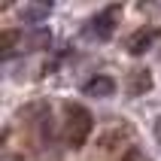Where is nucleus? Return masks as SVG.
<instances>
[{"label":"nucleus","instance_id":"1","mask_svg":"<svg viewBox=\"0 0 161 161\" xmlns=\"http://www.w3.org/2000/svg\"><path fill=\"white\" fill-rule=\"evenodd\" d=\"M91 134V113L82 103H67V119H64V137L73 149H79Z\"/></svg>","mask_w":161,"mask_h":161},{"label":"nucleus","instance_id":"2","mask_svg":"<svg viewBox=\"0 0 161 161\" xmlns=\"http://www.w3.org/2000/svg\"><path fill=\"white\" fill-rule=\"evenodd\" d=\"M161 36L158 27H140V31H134V34L128 36V52L131 55H143L152 49V43Z\"/></svg>","mask_w":161,"mask_h":161},{"label":"nucleus","instance_id":"3","mask_svg":"<svg viewBox=\"0 0 161 161\" xmlns=\"http://www.w3.org/2000/svg\"><path fill=\"white\" fill-rule=\"evenodd\" d=\"M113 27H116V12L109 9V12H100V15L91 18L88 25H85V34L94 36V40H109Z\"/></svg>","mask_w":161,"mask_h":161},{"label":"nucleus","instance_id":"4","mask_svg":"<svg viewBox=\"0 0 161 161\" xmlns=\"http://www.w3.org/2000/svg\"><path fill=\"white\" fill-rule=\"evenodd\" d=\"M52 12V3H25V6L18 9V15H21V21H27V25H36L43 27L40 21H46V15Z\"/></svg>","mask_w":161,"mask_h":161},{"label":"nucleus","instance_id":"5","mask_svg":"<svg viewBox=\"0 0 161 161\" xmlns=\"http://www.w3.org/2000/svg\"><path fill=\"white\" fill-rule=\"evenodd\" d=\"M113 91H116V82L109 76H94L82 85V94H88V97H109Z\"/></svg>","mask_w":161,"mask_h":161},{"label":"nucleus","instance_id":"6","mask_svg":"<svg viewBox=\"0 0 161 161\" xmlns=\"http://www.w3.org/2000/svg\"><path fill=\"white\" fill-rule=\"evenodd\" d=\"M149 88H152L149 70H134L131 73V82H128V94H131V97H140V94H146Z\"/></svg>","mask_w":161,"mask_h":161},{"label":"nucleus","instance_id":"7","mask_svg":"<svg viewBox=\"0 0 161 161\" xmlns=\"http://www.w3.org/2000/svg\"><path fill=\"white\" fill-rule=\"evenodd\" d=\"M25 43V36H21V31H15V27H9V31H3L0 34V55L3 58H9V55L15 52L18 46Z\"/></svg>","mask_w":161,"mask_h":161},{"label":"nucleus","instance_id":"8","mask_svg":"<svg viewBox=\"0 0 161 161\" xmlns=\"http://www.w3.org/2000/svg\"><path fill=\"white\" fill-rule=\"evenodd\" d=\"M27 49H49V43H52V31L49 27H34V34L25 36Z\"/></svg>","mask_w":161,"mask_h":161},{"label":"nucleus","instance_id":"9","mask_svg":"<svg viewBox=\"0 0 161 161\" xmlns=\"http://www.w3.org/2000/svg\"><path fill=\"white\" fill-rule=\"evenodd\" d=\"M155 140H158V143H161V116L155 119Z\"/></svg>","mask_w":161,"mask_h":161}]
</instances>
